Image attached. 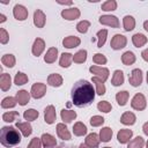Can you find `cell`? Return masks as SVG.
<instances>
[{"label": "cell", "mask_w": 148, "mask_h": 148, "mask_svg": "<svg viewBox=\"0 0 148 148\" xmlns=\"http://www.w3.org/2000/svg\"><path fill=\"white\" fill-rule=\"evenodd\" d=\"M16 98H14V97H5L3 99H2V102H1V106L3 108V109H9V108H14L15 105H16Z\"/></svg>", "instance_id": "obj_39"}, {"label": "cell", "mask_w": 148, "mask_h": 148, "mask_svg": "<svg viewBox=\"0 0 148 148\" xmlns=\"http://www.w3.org/2000/svg\"><path fill=\"white\" fill-rule=\"evenodd\" d=\"M132 135H133V132H132L131 130L123 128V130H120V131L118 132L117 139H118V141H119L120 143H126V142L130 141V139L132 138Z\"/></svg>", "instance_id": "obj_15"}, {"label": "cell", "mask_w": 148, "mask_h": 148, "mask_svg": "<svg viewBox=\"0 0 148 148\" xmlns=\"http://www.w3.org/2000/svg\"><path fill=\"white\" fill-rule=\"evenodd\" d=\"M6 21V16L3 15V14H0V22L2 23V22H5Z\"/></svg>", "instance_id": "obj_53"}, {"label": "cell", "mask_w": 148, "mask_h": 148, "mask_svg": "<svg viewBox=\"0 0 148 148\" xmlns=\"http://www.w3.org/2000/svg\"><path fill=\"white\" fill-rule=\"evenodd\" d=\"M79 148H90V147H88V146H87V145H86V143H84V145H83V143H81V145H80V147H79Z\"/></svg>", "instance_id": "obj_55"}, {"label": "cell", "mask_w": 148, "mask_h": 148, "mask_svg": "<svg viewBox=\"0 0 148 148\" xmlns=\"http://www.w3.org/2000/svg\"><path fill=\"white\" fill-rule=\"evenodd\" d=\"M123 24H124V29L126 31H131L134 29L135 27V20L133 16L131 15H126L124 18H123Z\"/></svg>", "instance_id": "obj_27"}, {"label": "cell", "mask_w": 148, "mask_h": 148, "mask_svg": "<svg viewBox=\"0 0 148 148\" xmlns=\"http://www.w3.org/2000/svg\"><path fill=\"white\" fill-rule=\"evenodd\" d=\"M136 120V117L133 112H130V111H126L121 114L120 117V123L124 124V125H133Z\"/></svg>", "instance_id": "obj_17"}, {"label": "cell", "mask_w": 148, "mask_h": 148, "mask_svg": "<svg viewBox=\"0 0 148 148\" xmlns=\"http://www.w3.org/2000/svg\"><path fill=\"white\" fill-rule=\"evenodd\" d=\"M126 43H127L126 37H125L124 35L117 34V35H114L113 38L111 39L110 45H111V47H112L113 50H120V49H123V47L126 46Z\"/></svg>", "instance_id": "obj_4"}, {"label": "cell", "mask_w": 148, "mask_h": 148, "mask_svg": "<svg viewBox=\"0 0 148 148\" xmlns=\"http://www.w3.org/2000/svg\"><path fill=\"white\" fill-rule=\"evenodd\" d=\"M143 145H145V140L141 136H136L130 141L127 148H143Z\"/></svg>", "instance_id": "obj_36"}, {"label": "cell", "mask_w": 148, "mask_h": 148, "mask_svg": "<svg viewBox=\"0 0 148 148\" xmlns=\"http://www.w3.org/2000/svg\"><path fill=\"white\" fill-rule=\"evenodd\" d=\"M40 140H42V145H43L45 148H52V147H54V146L57 145L56 138L52 136V135L49 134V133H44V134L42 135Z\"/></svg>", "instance_id": "obj_16"}, {"label": "cell", "mask_w": 148, "mask_h": 148, "mask_svg": "<svg viewBox=\"0 0 148 148\" xmlns=\"http://www.w3.org/2000/svg\"><path fill=\"white\" fill-rule=\"evenodd\" d=\"M17 117H20V114H18L17 111H9V112H6V113L2 114V119H3V121H7V123H12V121H14Z\"/></svg>", "instance_id": "obj_42"}, {"label": "cell", "mask_w": 148, "mask_h": 148, "mask_svg": "<svg viewBox=\"0 0 148 148\" xmlns=\"http://www.w3.org/2000/svg\"><path fill=\"white\" fill-rule=\"evenodd\" d=\"M99 23L110 25L112 28H119V21L114 15H102L99 17Z\"/></svg>", "instance_id": "obj_10"}, {"label": "cell", "mask_w": 148, "mask_h": 148, "mask_svg": "<svg viewBox=\"0 0 148 148\" xmlns=\"http://www.w3.org/2000/svg\"><path fill=\"white\" fill-rule=\"evenodd\" d=\"M10 84H12V79H10V75L7 74V73H3L1 76H0V87L3 91L8 90L10 88Z\"/></svg>", "instance_id": "obj_24"}, {"label": "cell", "mask_w": 148, "mask_h": 148, "mask_svg": "<svg viewBox=\"0 0 148 148\" xmlns=\"http://www.w3.org/2000/svg\"><path fill=\"white\" fill-rule=\"evenodd\" d=\"M21 141V134L20 132L13 127V126H5L1 128L0 133V142L5 147H12Z\"/></svg>", "instance_id": "obj_2"}, {"label": "cell", "mask_w": 148, "mask_h": 148, "mask_svg": "<svg viewBox=\"0 0 148 148\" xmlns=\"http://www.w3.org/2000/svg\"><path fill=\"white\" fill-rule=\"evenodd\" d=\"M8 39H9V36H8L7 31H6L3 28L0 29V42H1L2 44H6V43L8 42Z\"/></svg>", "instance_id": "obj_49"}, {"label": "cell", "mask_w": 148, "mask_h": 148, "mask_svg": "<svg viewBox=\"0 0 148 148\" xmlns=\"http://www.w3.org/2000/svg\"><path fill=\"white\" fill-rule=\"evenodd\" d=\"M44 49H45V42L42 38H36L34 42V45H32V54L38 57L42 54Z\"/></svg>", "instance_id": "obj_13"}, {"label": "cell", "mask_w": 148, "mask_h": 148, "mask_svg": "<svg viewBox=\"0 0 148 148\" xmlns=\"http://www.w3.org/2000/svg\"><path fill=\"white\" fill-rule=\"evenodd\" d=\"M116 99H117V102H118V104H119L120 106H124V105L127 103V99H128V91L124 90V91L117 92Z\"/></svg>", "instance_id": "obj_35"}, {"label": "cell", "mask_w": 148, "mask_h": 148, "mask_svg": "<svg viewBox=\"0 0 148 148\" xmlns=\"http://www.w3.org/2000/svg\"><path fill=\"white\" fill-rule=\"evenodd\" d=\"M99 141H101V139H99V136H98L96 133H90V134L87 135L84 143H86L88 147H90V148H96V147L98 146Z\"/></svg>", "instance_id": "obj_20"}, {"label": "cell", "mask_w": 148, "mask_h": 148, "mask_svg": "<svg viewBox=\"0 0 148 148\" xmlns=\"http://www.w3.org/2000/svg\"><path fill=\"white\" fill-rule=\"evenodd\" d=\"M147 83H148V72H147Z\"/></svg>", "instance_id": "obj_56"}, {"label": "cell", "mask_w": 148, "mask_h": 148, "mask_svg": "<svg viewBox=\"0 0 148 148\" xmlns=\"http://www.w3.org/2000/svg\"><path fill=\"white\" fill-rule=\"evenodd\" d=\"M57 57H58V49H57V47H50V49L47 50L45 57H44V60H45V62H47V64H52V62L56 61Z\"/></svg>", "instance_id": "obj_21"}, {"label": "cell", "mask_w": 148, "mask_h": 148, "mask_svg": "<svg viewBox=\"0 0 148 148\" xmlns=\"http://www.w3.org/2000/svg\"><path fill=\"white\" fill-rule=\"evenodd\" d=\"M117 8V2L114 0H108L104 3H102V10L110 12V10H116Z\"/></svg>", "instance_id": "obj_43"}, {"label": "cell", "mask_w": 148, "mask_h": 148, "mask_svg": "<svg viewBox=\"0 0 148 148\" xmlns=\"http://www.w3.org/2000/svg\"><path fill=\"white\" fill-rule=\"evenodd\" d=\"M81 43L80 38L79 37H75V36H68L66 38H64L62 40V45L67 49H73V47H76L79 46Z\"/></svg>", "instance_id": "obj_14"}, {"label": "cell", "mask_w": 148, "mask_h": 148, "mask_svg": "<svg viewBox=\"0 0 148 148\" xmlns=\"http://www.w3.org/2000/svg\"><path fill=\"white\" fill-rule=\"evenodd\" d=\"M60 116H61V119H62L65 123H71L73 119L76 118V112L73 111V110L62 109L61 112H60Z\"/></svg>", "instance_id": "obj_23"}, {"label": "cell", "mask_w": 148, "mask_h": 148, "mask_svg": "<svg viewBox=\"0 0 148 148\" xmlns=\"http://www.w3.org/2000/svg\"><path fill=\"white\" fill-rule=\"evenodd\" d=\"M40 146H42V140L39 138H34L28 145V148H40Z\"/></svg>", "instance_id": "obj_48"}, {"label": "cell", "mask_w": 148, "mask_h": 148, "mask_svg": "<svg viewBox=\"0 0 148 148\" xmlns=\"http://www.w3.org/2000/svg\"><path fill=\"white\" fill-rule=\"evenodd\" d=\"M132 42H133L135 47H141L147 43V37L142 34H135L132 37Z\"/></svg>", "instance_id": "obj_28"}, {"label": "cell", "mask_w": 148, "mask_h": 148, "mask_svg": "<svg viewBox=\"0 0 148 148\" xmlns=\"http://www.w3.org/2000/svg\"><path fill=\"white\" fill-rule=\"evenodd\" d=\"M73 132H74L75 135L82 136V135H84V134L87 133V127H86V125H84L83 123L79 121V123L74 124V126H73Z\"/></svg>", "instance_id": "obj_31"}, {"label": "cell", "mask_w": 148, "mask_h": 148, "mask_svg": "<svg viewBox=\"0 0 148 148\" xmlns=\"http://www.w3.org/2000/svg\"><path fill=\"white\" fill-rule=\"evenodd\" d=\"M92 61H94L95 64H97V65H104V64L106 62V58H105V56L102 54V53H96V54L94 56V58H92Z\"/></svg>", "instance_id": "obj_47"}, {"label": "cell", "mask_w": 148, "mask_h": 148, "mask_svg": "<svg viewBox=\"0 0 148 148\" xmlns=\"http://www.w3.org/2000/svg\"><path fill=\"white\" fill-rule=\"evenodd\" d=\"M97 109H98L99 111L104 112V113H108V112L111 111L112 106H111V104H110L108 101H102V102H98V104H97Z\"/></svg>", "instance_id": "obj_45"}, {"label": "cell", "mask_w": 148, "mask_h": 148, "mask_svg": "<svg viewBox=\"0 0 148 148\" xmlns=\"http://www.w3.org/2000/svg\"><path fill=\"white\" fill-rule=\"evenodd\" d=\"M45 21H46L45 14H44L40 9H37V10L34 13V24H35L37 28H43L44 24H45Z\"/></svg>", "instance_id": "obj_12"}, {"label": "cell", "mask_w": 148, "mask_h": 148, "mask_svg": "<svg viewBox=\"0 0 148 148\" xmlns=\"http://www.w3.org/2000/svg\"><path fill=\"white\" fill-rule=\"evenodd\" d=\"M92 82L96 84V90H97V94L98 95H104L105 94V86H104V81L103 80H101L99 77H96V76H94L92 79Z\"/></svg>", "instance_id": "obj_33"}, {"label": "cell", "mask_w": 148, "mask_h": 148, "mask_svg": "<svg viewBox=\"0 0 148 148\" xmlns=\"http://www.w3.org/2000/svg\"><path fill=\"white\" fill-rule=\"evenodd\" d=\"M15 98H16V102L20 105H25L30 99V94L27 90H20V91L16 92Z\"/></svg>", "instance_id": "obj_18"}, {"label": "cell", "mask_w": 148, "mask_h": 148, "mask_svg": "<svg viewBox=\"0 0 148 148\" xmlns=\"http://www.w3.org/2000/svg\"><path fill=\"white\" fill-rule=\"evenodd\" d=\"M111 83L114 86V87H118V86H121L124 83V73L119 69L114 71L113 73V76H112V80H111Z\"/></svg>", "instance_id": "obj_26"}, {"label": "cell", "mask_w": 148, "mask_h": 148, "mask_svg": "<svg viewBox=\"0 0 148 148\" xmlns=\"http://www.w3.org/2000/svg\"><path fill=\"white\" fill-rule=\"evenodd\" d=\"M30 92H31V96L34 98H36V99L37 98H42L46 92V86L44 83H40V82L35 83L31 87V91Z\"/></svg>", "instance_id": "obj_6"}, {"label": "cell", "mask_w": 148, "mask_h": 148, "mask_svg": "<svg viewBox=\"0 0 148 148\" xmlns=\"http://www.w3.org/2000/svg\"><path fill=\"white\" fill-rule=\"evenodd\" d=\"M142 130H143V133H145L146 135H148V121L143 124V126H142Z\"/></svg>", "instance_id": "obj_51"}, {"label": "cell", "mask_w": 148, "mask_h": 148, "mask_svg": "<svg viewBox=\"0 0 148 148\" xmlns=\"http://www.w3.org/2000/svg\"><path fill=\"white\" fill-rule=\"evenodd\" d=\"M106 36H108V30H106V29L99 30V31L97 32V38H98V42H97V47H102V46L105 44Z\"/></svg>", "instance_id": "obj_40"}, {"label": "cell", "mask_w": 148, "mask_h": 148, "mask_svg": "<svg viewBox=\"0 0 148 148\" xmlns=\"http://www.w3.org/2000/svg\"><path fill=\"white\" fill-rule=\"evenodd\" d=\"M73 61V54L71 53H62L59 60V65L61 67H69L71 62Z\"/></svg>", "instance_id": "obj_30"}, {"label": "cell", "mask_w": 148, "mask_h": 148, "mask_svg": "<svg viewBox=\"0 0 148 148\" xmlns=\"http://www.w3.org/2000/svg\"><path fill=\"white\" fill-rule=\"evenodd\" d=\"M87 60V51L86 50H80L73 56V61L76 64H82Z\"/></svg>", "instance_id": "obj_34"}, {"label": "cell", "mask_w": 148, "mask_h": 148, "mask_svg": "<svg viewBox=\"0 0 148 148\" xmlns=\"http://www.w3.org/2000/svg\"><path fill=\"white\" fill-rule=\"evenodd\" d=\"M56 118H57V114H56V109L53 105H49L45 108L44 110V120L46 124H53L56 121Z\"/></svg>", "instance_id": "obj_11"}, {"label": "cell", "mask_w": 148, "mask_h": 148, "mask_svg": "<svg viewBox=\"0 0 148 148\" xmlns=\"http://www.w3.org/2000/svg\"><path fill=\"white\" fill-rule=\"evenodd\" d=\"M103 123H104V118L101 116H92L90 118V125L94 127L101 126V125H103Z\"/></svg>", "instance_id": "obj_46"}, {"label": "cell", "mask_w": 148, "mask_h": 148, "mask_svg": "<svg viewBox=\"0 0 148 148\" xmlns=\"http://www.w3.org/2000/svg\"><path fill=\"white\" fill-rule=\"evenodd\" d=\"M143 28H145V30L148 32V21H145V22H143Z\"/></svg>", "instance_id": "obj_54"}, {"label": "cell", "mask_w": 148, "mask_h": 148, "mask_svg": "<svg viewBox=\"0 0 148 148\" xmlns=\"http://www.w3.org/2000/svg\"><path fill=\"white\" fill-rule=\"evenodd\" d=\"M38 116H39L38 111H36V110H34V109H29V110L24 111V113H23V118H24L25 120H28V121H31V120L37 119Z\"/></svg>", "instance_id": "obj_38"}, {"label": "cell", "mask_w": 148, "mask_h": 148, "mask_svg": "<svg viewBox=\"0 0 148 148\" xmlns=\"http://www.w3.org/2000/svg\"><path fill=\"white\" fill-rule=\"evenodd\" d=\"M131 105L134 110H138V111H142L146 109V105H147V102H146V98L142 94H135L134 97L132 98V102H131Z\"/></svg>", "instance_id": "obj_3"}, {"label": "cell", "mask_w": 148, "mask_h": 148, "mask_svg": "<svg viewBox=\"0 0 148 148\" xmlns=\"http://www.w3.org/2000/svg\"><path fill=\"white\" fill-rule=\"evenodd\" d=\"M146 146H147V148H148V141H147V145H146Z\"/></svg>", "instance_id": "obj_58"}, {"label": "cell", "mask_w": 148, "mask_h": 148, "mask_svg": "<svg viewBox=\"0 0 148 148\" xmlns=\"http://www.w3.org/2000/svg\"><path fill=\"white\" fill-rule=\"evenodd\" d=\"M121 61H123V64L126 65V66H130V65L134 64V62H135V56H134V53L131 52V51L125 52V53L121 56Z\"/></svg>", "instance_id": "obj_29"}, {"label": "cell", "mask_w": 148, "mask_h": 148, "mask_svg": "<svg viewBox=\"0 0 148 148\" xmlns=\"http://www.w3.org/2000/svg\"><path fill=\"white\" fill-rule=\"evenodd\" d=\"M47 83L52 87H60L62 84V77H61V75L56 74V73L50 74L47 77Z\"/></svg>", "instance_id": "obj_22"}, {"label": "cell", "mask_w": 148, "mask_h": 148, "mask_svg": "<svg viewBox=\"0 0 148 148\" xmlns=\"http://www.w3.org/2000/svg\"><path fill=\"white\" fill-rule=\"evenodd\" d=\"M130 83L133 87H139L142 83V71L140 68H135L131 72V75L128 77Z\"/></svg>", "instance_id": "obj_5"}, {"label": "cell", "mask_w": 148, "mask_h": 148, "mask_svg": "<svg viewBox=\"0 0 148 148\" xmlns=\"http://www.w3.org/2000/svg\"><path fill=\"white\" fill-rule=\"evenodd\" d=\"M89 71L95 74L96 77H99L101 80H103L104 82L108 80L109 77V69L108 68H104V67H99V66H91L89 68Z\"/></svg>", "instance_id": "obj_8"}, {"label": "cell", "mask_w": 148, "mask_h": 148, "mask_svg": "<svg viewBox=\"0 0 148 148\" xmlns=\"http://www.w3.org/2000/svg\"><path fill=\"white\" fill-rule=\"evenodd\" d=\"M80 10L79 8L76 7H72V8H66L61 12V16L65 18V20H68V21H72V20H76L80 17Z\"/></svg>", "instance_id": "obj_7"}, {"label": "cell", "mask_w": 148, "mask_h": 148, "mask_svg": "<svg viewBox=\"0 0 148 148\" xmlns=\"http://www.w3.org/2000/svg\"><path fill=\"white\" fill-rule=\"evenodd\" d=\"M16 127L22 132V134H23L24 136H29V135L31 134V132H32V127H31V125H30L28 121H25V123H20V121H17V123H16Z\"/></svg>", "instance_id": "obj_25"}, {"label": "cell", "mask_w": 148, "mask_h": 148, "mask_svg": "<svg viewBox=\"0 0 148 148\" xmlns=\"http://www.w3.org/2000/svg\"><path fill=\"white\" fill-rule=\"evenodd\" d=\"M14 17L18 21H24L28 17V9L22 5H15L13 9Z\"/></svg>", "instance_id": "obj_9"}, {"label": "cell", "mask_w": 148, "mask_h": 148, "mask_svg": "<svg viewBox=\"0 0 148 148\" xmlns=\"http://www.w3.org/2000/svg\"><path fill=\"white\" fill-rule=\"evenodd\" d=\"M95 98V89L87 80H79L72 89V101L76 106H86Z\"/></svg>", "instance_id": "obj_1"}, {"label": "cell", "mask_w": 148, "mask_h": 148, "mask_svg": "<svg viewBox=\"0 0 148 148\" xmlns=\"http://www.w3.org/2000/svg\"><path fill=\"white\" fill-rule=\"evenodd\" d=\"M1 62L7 67H13L15 65V57L13 54H5L1 58Z\"/></svg>", "instance_id": "obj_41"}, {"label": "cell", "mask_w": 148, "mask_h": 148, "mask_svg": "<svg viewBox=\"0 0 148 148\" xmlns=\"http://www.w3.org/2000/svg\"><path fill=\"white\" fill-rule=\"evenodd\" d=\"M90 27V22L89 21H80L77 24H76V30L81 34H86L88 31V28Z\"/></svg>", "instance_id": "obj_44"}, {"label": "cell", "mask_w": 148, "mask_h": 148, "mask_svg": "<svg viewBox=\"0 0 148 148\" xmlns=\"http://www.w3.org/2000/svg\"><path fill=\"white\" fill-rule=\"evenodd\" d=\"M112 138V130L110 127H103L99 132V139L103 142H108L110 141V139Z\"/></svg>", "instance_id": "obj_32"}, {"label": "cell", "mask_w": 148, "mask_h": 148, "mask_svg": "<svg viewBox=\"0 0 148 148\" xmlns=\"http://www.w3.org/2000/svg\"><path fill=\"white\" fill-rule=\"evenodd\" d=\"M103 148H111V147H103Z\"/></svg>", "instance_id": "obj_57"}, {"label": "cell", "mask_w": 148, "mask_h": 148, "mask_svg": "<svg viewBox=\"0 0 148 148\" xmlns=\"http://www.w3.org/2000/svg\"><path fill=\"white\" fill-rule=\"evenodd\" d=\"M57 134L60 139L62 140H69L71 139V133L67 130V127L65 126V124H58L57 125Z\"/></svg>", "instance_id": "obj_19"}, {"label": "cell", "mask_w": 148, "mask_h": 148, "mask_svg": "<svg viewBox=\"0 0 148 148\" xmlns=\"http://www.w3.org/2000/svg\"><path fill=\"white\" fill-rule=\"evenodd\" d=\"M141 56H142V58H143V60H146V61H148V49H146V50H143V51H142V53H141Z\"/></svg>", "instance_id": "obj_50"}, {"label": "cell", "mask_w": 148, "mask_h": 148, "mask_svg": "<svg viewBox=\"0 0 148 148\" xmlns=\"http://www.w3.org/2000/svg\"><path fill=\"white\" fill-rule=\"evenodd\" d=\"M14 82H15L16 86H22V84L27 83V82H28V76H27V74H24V73H22V72H17L16 75H15V77H14Z\"/></svg>", "instance_id": "obj_37"}, {"label": "cell", "mask_w": 148, "mask_h": 148, "mask_svg": "<svg viewBox=\"0 0 148 148\" xmlns=\"http://www.w3.org/2000/svg\"><path fill=\"white\" fill-rule=\"evenodd\" d=\"M59 5H72V1H58Z\"/></svg>", "instance_id": "obj_52"}]
</instances>
